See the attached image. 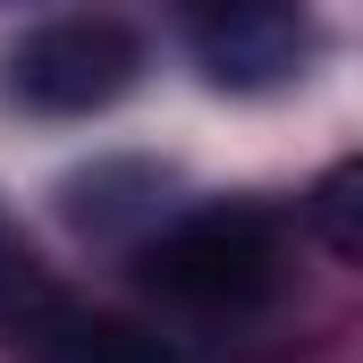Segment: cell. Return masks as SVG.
Listing matches in <instances>:
<instances>
[{
    "instance_id": "3957f363",
    "label": "cell",
    "mask_w": 363,
    "mask_h": 363,
    "mask_svg": "<svg viewBox=\"0 0 363 363\" xmlns=\"http://www.w3.org/2000/svg\"><path fill=\"white\" fill-rule=\"evenodd\" d=\"M194 51H203V68H211L220 85L254 93V85H279V77L304 60V17H296V9H262V0H245V9H203V17H194Z\"/></svg>"
},
{
    "instance_id": "7a4b0ae2",
    "label": "cell",
    "mask_w": 363,
    "mask_h": 363,
    "mask_svg": "<svg viewBox=\"0 0 363 363\" xmlns=\"http://www.w3.org/2000/svg\"><path fill=\"white\" fill-rule=\"evenodd\" d=\"M135 68H144V51L118 17H51L17 43L9 93L43 118H85V110H101L135 85Z\"/></svg>"
},
{
    "instance_id": "277c9868",
    "label": "cell",
    "mask_w": 363,
    "mask_h": 363,
    "mask_svg": "<svg viewBox=\"0 0 363 363\" xmlns=\"http://www.w3.org/2000/svg\"><path fill=\"white\" fill-rule=\"evenodd\" d=\"M34 363H169L161 338H144V330H127V321H85L77 304L26 347Z\"/></svg>"
},
{
    "instance_id": "8992f818",
    "label": "cell",
    "mask_w": 363,
    "mask_h": 363,
    "mask_svg": "<svg viewBox=\"0 0 363 363\" xmlns=\"http://www.w3.org/2000/svg\"><path fill=\"white\" fill-rule=\"evenodd\" d=\"M313 237H321L338 262H363V152L338 161L330 178L313 186Z\"/></svg>"
},
{
    "instance_id": "6da1fadb",
    "label": "cell",
    "mask_w": 363,
    "mask_h": 363,
    "mask_svg": "<svg viewBox=\"0 0 363 363\" xmlns=\"http://www.w3.org/2000/svg\"><path fill=\"white\" fill-rule=\"evenodd\" d=\"M135 271H144L152 296H169L186 313H245V304L271 296L279 245H271V220L262 211L220 203V211H186L178 228H161L135 254Z\"/></svg>"
},
{
    "instance_id": "5b68a950",
    "label": "cell",
    "mask_w": 363,
    "mask_h": 363,
    "mask_svg": "<svg viewBox=\"0 0 363 363\" xmlns=\"http://www.w3.org/2000/svg\"><path fill=\"white\" fill-rule=\"evenodd\" d=\"M60 313H68V296H60V287L43 279V262H34V254L0 228V330H9L17 347H34Z\"/></svg>"
}]
</instances>
